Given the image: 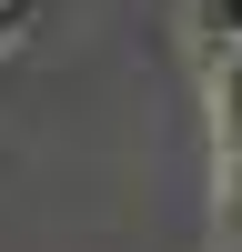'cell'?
<instances>
[{"label":"cell","mask_w":242,"mask_h":252,"mask_svg":"<svg viewBox=\"0 0 242 252\" xmlns=\"http://www.w3.org/2000/svg\"><path fill=\"white\" fill-rule=\"evenodd\" d=\"M212 131H222V172L242 161V51L212 61Z\"/></svg>","instance_id":"6da1fadb"},{"label":"cell","mask_w":242,"mask_h":252,"mask_svg":"<svg viewBox=\"0 0 242 252\" xmlns=\"http://www.w3.org/2000/svg\"><path fill=\"white\" fill-rule=\"evenodd\" d=\"M192 40H202V61L242 51V0H192Z\"/></svg>","instance_id":"7a4b0ae2"},{"label":"cell","mask_w":242,"mask_h":252,"mask_svg":"<svg viewBox=\"0 0 242 252\" xmlns=\"http://www.w3.org/2000/svg\"><path fill=\"white\" fill-rule=\"evenodd\" d=\"M20 20H30V0H0V51L20 40Z\"/></svg>","instance_id":"3957f363"},{"label":"cell","mask_w":242,"mask_h":252,"mask_svg":"<svg viewBox=\"0 0 242 252\" xmlns=\"http://www.w3.org/2000/svg\"><path fill=\"white\" fill-rule=\"evenodd\" d=\"M222 252H242V242H222Z\"/></svg>","instance_id":"277c9868"}]
</instances>
